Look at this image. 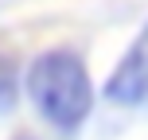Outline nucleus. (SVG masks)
<instances>
[{"label":"nucleus","instance_id":"obj_4","mask_svg":"<svg viewBox=\"0 0 148 140\" xmlns=\"http://www.w3.org/2000/svg\"><path fill=\"white\" fill-rule=\"evenodd\" d=\"M16 140H35V136H16Z\"/></svg>","mask_w":148,"mask_h":140},{"label":"nucleus","instance_id":"obj_3","mask_svg":"<svg viewBox=\"0 0 148 140\" xmlns=\"http://www.w3.org/2000/svg\"><path fill=\"white\" fill-rule=\"evenodd\" d=\"M12 101H16V62H12V55L0 51V113Z\"/></svg>","mask_w":148,"mask_h":140},{"label":"nucleus","instance_id":"obj_2","mask_svg":"<svg viewBox=\"0 0 148 140\" xmlns=\"http://www.w3.org/2000/svg\"><path fill=\"white\" fill-rule=\"evenodd\" d=\"M144 94H148V27L133 39V47L121 55L117 70L105 82V97L117 105H136L144 101Z\"/></svg>","mask_w":148,"mask_h":140},{"label":"nucleus","instance_id":"obj_1","mask_svg":"<svg viewBox=\"0 0 148 140\" xmlns=\"http://www.w3.org/2000/svg\"><path fill=\"white\" fill-rule=\"evenodd\" d=\"M31 105L39 109V117L47 125H55L59 132H74L94 109V86H90L86 62L74 51H43L27 66L23 78Z\"/></svg>","mask_w":148,"mask_h":140}]
</instances>
